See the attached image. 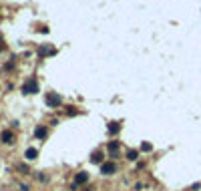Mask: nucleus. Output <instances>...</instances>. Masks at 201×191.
I'll return each instance as SVG.
<instances>
[{
  "instance_id": "nucleus-1",
  "label": "nucleus",
  "mask_w": 201,
  "mask_h": 191,
  "mask_svg": "<svg viewBox=\"0 0 201 191\" xmlns=\"http://www.w3.org/2000/svg\"><path fill=\"white\" fill-rule=\"evenodd\" d=\"M22 93H26V95H32V93H38V85H36V81H28V83H24L22 86Z\"/></svg>"
},
{
  "instance_id": "nucleus-2",
  "label": "nucleus",
  "mask_w": 201,
  "mask_h": 191,
  "mask_svg": "<svg viewBox=\"0 0 201 191\" xmlns=\"http://www.w3.org/2000/svg\"><path fill=\"white\" fill-rule=\"evenodd\" d=\"M115 169H117V165H115V163H111V161H107V163H103V165H100L103 175H113V173H115Z\"/></svg>"
},
{
  "instance_id": "nucleus-3",
  "label": "nucleus",
  "mask_w": 201,
  "mask_h": 191,
  "mask_svg": "<svg viewBox=\"0 0 201 191\" xmlns=\"http://www.w3.org/2000/svg\"><path fill=\"white\" fill-rule=\"evenodd\" d=\"M60 97L58 95H54V93H48L46 95V105H50V107H57V105H60Z\"/></svg>"
},
{
  "instance_id": "nucleus-4",
  "label": "nucleus",
  "mask_w": 201,
  "mask_h": 191,
  "mask_svg": "<svg viewBox=\"0 0 201 191\" xmlns=\"http://www.w3.org/2000/svg\"><path fill=\"white\" fill-rule=\"evenodd\" d=\"M12 141H14V135L4 131V133H2V143H12Z\"/></svg>"
},
{
  "instance_id": "nucleus-5",
  "label": "nucleus",
  "mask_w": 201,
  "mask_h": 191,
  "mask_svg": "<svg viewBox=\"0 0 201 191\" xmlns=\"http://www.w3.org/2000/svg\"><path fill=\"white\" fill-rule=\"evenodd\" d=\"M86 179H89V175H86V173H79V175H77V179H75V183L79 185V183H85Z\"/></svg>"
},
{
  "instance_id": "nucleus-6",
  "label": "nucleus",
  "mask_w": 201,
  "mask_h": 191,
  "mask_svg": "<svg viewBox=\"0 0 201 191\" xmlns=\"http://www.w3.org/2000/svg\"><path fill=\"white\" fill-rule=\"evenodd\" d=\"M36 155H38V151H36V149H32V147L26 151V159H36Z\"/></svg>"
},
{
  "instance_id": "nucleus-7",
  "label": "nucleus",
  "mask_w": 201,
  "mask_h": 191,
  "mask_svg": "<svg viewBox=\"0 0 201 191\" xmlns=\"http://www.w3.org/2000/svg\"><path fill=\"white\" fill-rule=\"evenodd\" d=\"M117 149H119V143H117V141H113V143L109 145V151H111V153H115Z\"/></svg>"
},
{
  "instance_id": "nucleus-8",
  "label": "nucleus",
  "mask_w": 201,
  "mask_h": 191,
  "mask_svg": "<svg viewBox=\"0 0 201 191\" xmlns=\"http://www.w3.org/2000/svg\"><path fill=\"white\" fill-rule=\"evenodd\" d=\"M44 135H46V129H44V127H38V129H36V137H44Z\"/></svg>"
},
{
  "instance_id": "nucleus-9",
  "label": "nucleus",
  "mask_w": 201,
  "mask_h": 191,
  "mask_svg": "<svg viewBox=\"0 0 201 191\" xmlns=\"http://www.w3.org/2000/svg\"><path fill=\"white\" fill-rule=\"evenodd\" d=\"M109 131H111V133H117V131H119V125H117V123H111L109 125Z\"/></svg>"
},
{
  "instance_id": "nucleus-10",
  "label": "nucleus",
  "mask_w": 201,
  "mask_h": 191,
  "mask_svg": "<svg viewBox=\"0 0 201 191\" xmlns=\"http://www.w3.org/2000/svg\"><path fill=\"white\" fill-rule=\"evenodd\" d=\"M127 157H129V159H137V151H133V149L127 151Z\"/></svg>"
},
{
  "instance_id": "nucleus-11",
  "label": "nucleus",
  "mask_w": 201,
  "mask_h": 191,
  "mask_svg": "<svg viewBox=\"0 0 201 191\" xmlns=\"http://www.w3.org/2000/svg\"><path fill=\"white\" fill-rule=\"evenodd\" d=\"M54 53V48H42L40 50V54H53Z\"/></svg>"
},
{
  "instance_id": "nucleus-12",
  "label": "nucleus",
  "mask_w": 201,
  "mask_h": 191,
  "mask_svg": "<svg viewBox=\"0 0 201 191\" xmlns=\"http://www.w3.org/2000/svg\"><path fill=\"white\" fill-rule=\"evenodd\" d=\"M93 161H95V163L100 161V153H95V155H93Z\"/></svg>"
},
{
  "instance_id": "nucleus-13",
  "label": "nucleus",
  "mask_w": 201,
  "mask_h": 191,
  "mask_svg": "<svg viewBox=\"0 0 201 191\" xmlns=\"http://www.w3.org/2000/svg\"><path fill=\"white\" fill-rule=\"evenodd\" d=\"M0 50H2V46H0Z\"/></svg>"
}]
</instances>
